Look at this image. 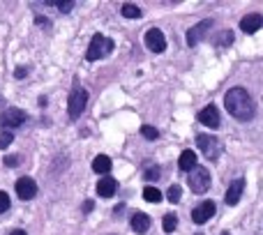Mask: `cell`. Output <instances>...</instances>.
<instances>
[{
    "instance_id": "cell-1",
    "label": "cell",
    "mask_w": 263,
    "mask_h": 235,
    "mask_svg": "<svg viewBox=\"0 0 263 235\" xmlns=\"http://www.w3.org/2000/svg\"><path fill=\"white\" fill-rule=\"evenodd\" d=\"M224 106H227V111L231 113L236 120H252L256 113V104L254 100H252V95L245 90V88H231V90L224 95Z\"/></svg>"
},
{
    "instance_id": "cell-2",
    "label": "cell",
    "mask_w": 263,
    "mask_h": 235,
    "mask_svg": "<svg viewBox=\"0 0 263 235\" xmlns=\"http://www.w3.org/2000/svg\"><path fill=\"white\" fill-rule=\"evenodd\" d=\"M116 49L114 40L111 37H104V35H95L90 40V46L86 51V60H102Z\"/></svg>"
},
{
    "instance_id": "cell-3",
    "label": "cell",
    "mask_w": 263,
    "mask_h": 235,
    "mask_svg": "<svg viewBox=\"0 0 263 235\" xmlns=\"http://www.w3.org/2000/svg\"><path fill=\"white\" fill-rule=\"evenodd\" d=\"M88 104V92L83 90L81 86H77L72 92H69V102H67V113L72 120H77V118H81L83 109H86Z\"/></svg>"
},
{
    "instance_id": "cell-4",
    "label": "cell",
    "mask_w": 263,
    "mask_h": 235,
    "mask_svg": "<svg viewBox=\"0 0 263 235\" xmlns=\"http://www.w3.org/2000/svg\"><path fill=\"white\" fill-rule=\"evenodd\" d=\"M196 145H199V150L203 152V157L210 159V162H215V159L222 154V143H219L215 136H210V134H199L196 136Z\"/></svg>"
},
{
    "instance_id": "cell-5",
    "label": "cell",
    "mask_w": 263,
    "mask_h": 235,
    "mask_svg": "<svg viewBox=\"0 0 263 235\" xmlns=\"http://www.w3.org/2000/svg\"><path fill=\"white\" fill-rule=\"evenodd\" d=\"M187 182H190V189L194 191V194H205V191L210 189V173H208V168L196 166L194 171L190 173Z\"/></svg>"
},
{
    "instance_id": "cell-6",
    "label": "cell",
    "mask_w": 263,
    "mask_h": 235,
    "mask_svg": "<svg viewBox=\"0 0 263 235\" xmlns=\"http://www.w3.org/2000/svg\"><path fill=\"white\" fill-rule=\"evenodd\" d=\"M26 120H28V115H26V111H21V109H5L3 113H0V125L7 131H12L14 127H21Z\"/></svg>"
},
{
    "instance_id": "cell-7",
    "label": "cell",
    "mask_w": 263,
    "mask_h": 235,
    "mask_svg": "<svg viewBox=\"0 0 263 235\" xmlns=\"http://www.w3.org/2000/svg\"><path fill=\"white\" fill-rule=\"evenodd\" d=\"M143 42L153 53H164V49H166V37H164V32L159 28H150L143 35Z\"/></svg>"
},
{
    "instance_id": "cell-8",
    "label": "cell",
    "mask_w": 263,
    "mask_h": 235,
    "mask_svg": "<svg viewBox=\"0 0 263 235\" xmlns=\"http://www.w3.org/2000/svg\"><path fill=\"white\" fill-rule=\"evenodd\" d=\"M210 26H213V21H210V18H205V21L196 23L194 28H190V30H187V44H190V46H196L201 40H203L205 32L210 30Z\"/></svg>"
},
{
    "instance_id": "cell-9",
    "label": "cell",
    "mask_w": 263,
    "mask_h": 235,
    "mask_svg": "<svg viewBox=\"0 0 263 235\" xmlns=\"http://www.w3.org/2000/svg\"><path fill=\"white\" fill-rule=\"evenodd\" d=\"M35 194H37V182L32 180V178H21V180H16V196L21 201H30Z\"/></svg>"
},
{
    "instance_id": "cell-10",
    "label": "cell",
    "mask_w": 263,
    "mask_h": 235,
    "mask_svg": "<svg viewBox=\"0 0 263 235\" xmlns=\"http://www.w3.org/2000/svg\"><path fill=\"white\" fill-rule=\"evenodd\" d=\"M215 214V203L213 201H203L199 208L192 210V222L194 224H205Z\"/></svg>"
},
{
    "instance_id": "cell-11",
    "label": "cell",
    "mask_w": 263,
    "mask_h": 235,
    "mask_svg": "<svg viewBox=\"0 0 263 235\" xmlns=\"http://www.w3.org/2000/svg\"><path fill=\"white\" fill-rule=\"evenodd\" d=\"M242 191H245V180H242V178H238V180H233L231 185H229L227 196H224V203L231 205V208H233V205H238V201H240Z\"/></svg>"
},
{
    "instance_id": "cell-12",
    "label": "cell",
    "mask_w": 263,
    "mask_h": 235,
    "mask_svg": "<svg viewBox=\"0 0 263 235\" xmlns=\"http://www.w3.org/2000/svg\"><path fill=\"white\" fill-rule=\"evenodd\" d=\"M199 122L205 127H210V129H215V127H219V111L215 104H208L205 109L199 111Z\"/></svg>"
},
{
    "instance_id": "cell-13",
    "label": "cell",
    "mask_w": 263,
    "mask_h": 235,
    "mask_svg": "<svg viewBox=\"0 0 263 235\" xmlns=\"http://www.w3.org/2000/svg\"><path fill=\"white\" fill-rule=\"evenodd\" d=\"M116 191H118V182H116L111 175L102 178V180L97 182V194H100L102 199H111Z\"/></svg>"
},
{
    "instance_id": "cell-14",
    "label": "cell",
    "mask_w": 263,
    "mask_h": 235,
    "mask_svg": "<svg viewBox=\"0 0 263 235\" xmlns=\"http://www.w3.org/2000/svg\"><path fill=\"white\" fill-rule=\"evenodd\" d=\"M261 28H263V16L261 14H247V16L240 21V30L247 32V35H250V32L261 30Z\"/></svg>"
},
{
    "instance_id": "cell-15",
    "label": "cell",
    "mask_w": 263,
    "mask_h": 235,
    "mask_svg": "<svg viewBox=\"0 0 263 235\" xmlns=\"http://www.w3.org/2000/svg\"><path fill=\"white\" fill-rule=\"evenodd\" d=\"M178 166H180V171H187L192 173L199 164H196V152L194 150H185V152L180 154V159H178Z\"/></svg>"
},
{
    "instance_id": "cell-16",
    "label": "cell",
    "mask_w": 263,
    "mask_h": 235,
    "mask_svg": "<svg viewBox=\"0 0 263 235\" xmlns=\"http://www.w3.org/2000/svg\"><path fill=\"white\" fill-rule=\"evenodd\" d=\"M150 228V217L143 212H136L134 217H132V231L134 233H145Z\"/></svg>"
},
{
    "instance_id": "cell-17",
    "label": "cell",
    "mask_w": 263,
    "mask_h": 235,
    "mask_svg": "<svg viewBox=\"0 0 263 235\" xmlns=\"http://www.w3.org/2000/svg\"><path fill=\"white\" fill-rule=\"evenodd\" d=\"M111 166H114V164H111V159L106 157V154H97L95 162H92V171H95V173H102V175H104V173H109Z\"/></svg>"
},
{
    "instance_id": "cell-18",
    "label": "cell",
    "mask_w": 263,
    "mask_h": 235,
    "mask_svg": "<svg viewBox=\"0 0 263 235\" xmlns=\"http://www.w3.org/2000/svg\"><path fill=\"white\" fill-rule=\"evenodd\" d=\"M176 226H178V217L173 212H168V214H164V219H162V228L166 233H173L176 231Z\"/></svg>"
},
{
    "instance_id": "cell-19",
    "label": "cell",
    "mask_w": 263,
    "mask_h": 235,
    "mask_svg": "<svg viewBox=\"0 0 263 235\" xmlns=\"http://www.w3.org/2000/svg\"><path fill=\"white\" fill-rule=\"evenodd\" d=\"M143 199L150 201V203H159V201H162V191H159L157 187H145V189H143Z\"/></svg>"
},
{
    "instance_id": "cell-20",
    "label": "cell",
    "mask_w": 263,
    "mask_h": 235,
    "mask_svg": "<svg viewBox=\"0 0 263 235\" xmlns=\"http://www.w3.org/2000/svg\"><path fill=\"white\" fill-rule=\"evenodd\" d=\"M123 16L125 18H141V9L132 3H125L123 5Z\"/></svg>"
},
{
    "instance_id": "cell-21",
    "label": "cell",
    "mask_w": 263,
    "mask_h": 235,
    "mask_svg": "<svg viewBox=\"0 0 263 235\" xmlns=\"http://www.w3.org/2000/svg\"><path fill=\"white\" fill-rule=\"evenodd\" d=\"M141 136H143V139H148V141H155L159 136V131L155 129V127H150V125H143V127H141Z\"/></svg>"
},
{
    "instance_id": "cell-22",
    "label": "cell",
    "mask_w": 263,
    "mask_h": 235,
    "mask_svg": "<svg viewBox=\"0 0 263 235\" xmlns=\"http://www.w3.org/2000/svg\"><path fill=\"white\" fill-rule=\"evenodd\" d=\"M166 196H168V201H171V203H178V201H180V196H182V189L178 185H171V187H168V191H166Z\"/></svg>"
},
{
    "instance_id": "cell-23",
    "label": "cell",
    "mask_w": 263,
    "mask_h": 235,
    "mask_svg": "<svg viewBox=\"0 0 263 235\" xmlns=\"http://www.w3.org/2000/svg\"><path fill=\"white\" fill-rule=\"evenodd\" d=\"M12 141H14V134H12V131H7V129L0 131V150H5L7 145H12Z\"/></svg>"
},
{
    "instance_id": "cell-24",
    "label": "cell",
    "mask_w": 263,
    "mask_h": 235,
    "mask_svg": "<svg viewBox=\"0 0 263 235\" xmlns=\"http://www.w3.org/2000/svg\"><path fill=\"white\" fill-rule=\"evenodd\" d=\"M49 5L58 7L63 14H67V12H72V9H74V3H72V0H65V3H63V0H55V3H49Z\"/></svg>"
},
{
    "instance_id": "cell-25",
    "label": "cell",
    "mask_w": 263,
    "mask_h": 235,
    "mask_svg": "<svg viewBox=\"0 0 263 235\" xmlns=\"http://www.w3.org/2000/svg\"><path fill=\"white\" fill-rule=\"evenodd\" d=\"M219 40H217V46H229L233 42V32L231 30H224V32H219Z\"/></svg>"
},
{
    "instance_id": "cell-26",
    "label": "cell",
    "mask_w": 263,
    "mask_h": 235,
    "mask_svg": "<svg viewBox=\"0 0 263 235\" xmlns=\"http://www.w3.org/2000/svg\"><path fill=\"white\" fill-rule=\"evenodd\" d=\"M157 178H159V168L155 166V164H150V166L145 168V180L153 182V180H157Z\"/></svg>"
},
{
    "instance_id": "cell-27",
    "label": "cell",
    "mask_w": 263,
    "mask_h": 235,
    "mask_svg": "<svg viewBox=\"0 0 263 235\" xmlns=\"http://www.w3.org/2000/svg\"><path fill=\"white\" fill-rule=\"evenodd\" d=\"M18 164H21V157H18V154H7V157H5V166L14 168V166H18Z\"/></svg>"
},
{
    "instance_id": "cell-28",
    "label": "cell",
    "mask_w": 263,
    "mask_h": 235,
    "mask_svg": "<svg viewBox=\"0 0 263 235\" xmlns=\"http://www.w3.org/2000/svg\"><path fill=\"white\" fill-rule=\"evenodd\" d=\"M7 210H9V196L5 191H0V214L7 212Z\"/></svg>"
},
{
    "instance_id": "cell-29",
    "label": "cell",
    "mask_w": 263,
    "mask_h": 235,
    "mask_svg": "<svg viewBox=\"0 0 263 235\" xmlns=\"http://www.w3.org/2000/svg\"><path fill=\"white\" fill-rule=\"evenodd\" d=\"M92 208H95L92 201H86V203H83V212H92Z\"/></svg>"
},
{
    "instance_id": "cell-30",
    "label": "cell",
    "mask_w": 263,
    "mask_h": 235,
    "mask_svg": "<svg viewBox=\"0 0 263 235\" xmlns=\"http://www.w3.org/2000/svg\"><path fill=\"white\" fill-rule=\"evenodd\" d=\"M14 76H18V79H23V76H26V69H23V67H18V69H14Z\"/></svg>"
},
{
    "instance_id": "cell-31",
    "label": "cell",
    "mask_w": 263,
    "mask_h": 235,
    "mask_svg": "<svg viewBox=\"0 0 263 235\" xmlns=\"http://www.w3.org/2000/svg\"><path fill=\"white\" fill-rule=\"evenodd\" d=\"M9 235H26V231H12Z\"/></svg>"
},
{
    "instance_id": "cell-32",
    "label": "cell",
    "mask_w": 263,
    "mask_h": 235,
    "mask_svg": "<svg viewBox=\"0 0 263 235\" xmlns=\"http://www.w3.org/2000/svg\"><path fill=\"white\" fill-rule=\"evenodd\" d=\"M0 106H5V97L3 95H0Z\"/></svg>"
}]
</instances>
